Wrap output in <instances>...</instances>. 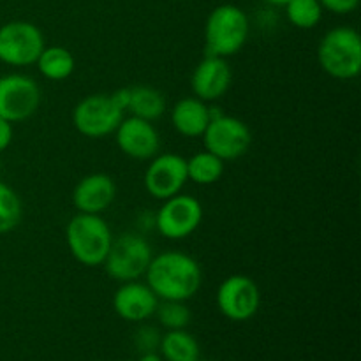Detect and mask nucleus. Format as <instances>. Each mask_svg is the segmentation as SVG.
Here are the masks:
<instances>
[{
  "instance_id": "32",
  "label": "nucleus",
  "mask_w": 361,
  "mask_h": 361,
  "mask_svg": "<svg viewBox=\"0 0 361 361\" xmlns=\"http://www.w3.org/2000/svg\"><path fill=\"white\" fill-rule=\"evenodd\" d=\"M94 361H101V360H94Z\"/></svg>"
},
{
  "instance_id": "3",
  "label": "nucleus",
  "mask_w": 361,
  "mask_h": 361,
  "mask_svg": "<svg viewBox=\"0 0 361 361\" xmlns=\"http://www.w3.org/2000/svg\"><path fill=\"white\" fill-rule=\"evenodd\" d=\"M66 242L78 263L99 267L108 256L113 235L101 215L78 212L66 228Z\"/></svg>"
},
{
  "instance_id": "27",
  "label": "nucleus",
  "mask_w": 361,
  "mask_h": 361,
  "mask_svg": "<svg viewBox=\"0 0 361 361\" xmlns=\"http://www.w3.org/2000/svg\"><path fill=\"white\" fill-rule=\"evenodd\" d=\"M13 141V123L0 118V152L6 150Z\"/></svg>"
},
{
  "instance_id": "31",
  "label": "nucleus",
  "mask_w": 361,
  "mask_h": 361,
  "mask_svg": "<svg viewBox=\"0 0 361 361\" xmlns=\"http://www.w3.org/2000/svg\"><path fill=\"white\" fill-rule=\"evenodd\" d=\"M194 361H201V360H200V358H197V360H194Z\"/></svg>"
},
{
  "instance_id": "10",
  "label": "nucleus",
  "mask_w": 361,
  "mask_h": 361,
  "mask_svg": "<svg viewBox=\"0 0 361 361\" xmlns=\"http://www.w3.org/2000/svg\"><path fill=\"white\" fill-rule=\"evenodd\" d=\"M203 221V207L200 201L187 194H176L162 201L155 214V228L164 238L183 240L192 235Z\"/></svg>"
},
{
  "instance_id": "4",
  "label": "nucleus",
  "mask_w": 361,
  "mask_h": 361,
  "mask_svg": "<svg viewBox=\"0 0 361 361\" xmlns=\"http://www.w3.org/2000/svg\"><path fill=\"white\" fill-rule=\"evenodd\" d=\"M317 60L326 74L335 80H353L361 71V39L351 27H337L323 35L317 48Z\"/></svg>"
},
{
  "instance_id": "29",
  "label": "nucleus",
  "mask_w": 361,
  "mask_h": 361,
  "mask_svg": "<svg viewBox=\"0 0 361 361\" xmlns=\"http://www.w3.org/2000/svg\"><path fill=\"white\" fill-rule=\"evenodd\" d=\"M140 361H162V358H161V356L157 355V353L148 351V353H145L143 356H141Z\"/></svg>"
},
{
  "instance_id": "11",
  "label": "nucleus",
  "mask_w": 361,
  "mask_h": 361,
  "mask_svg": "<svg viewBox=\"0 0 361 361\" xmlns=\"http://www.w3.org/2000/svg\"><path fill=\"white\" fill-rule=\"evenodd\" d=\"M261 305V293L247 275H231L217 289V307L228 319L242 323L256 316Z\"/></svg>"
},
{
  "instance_id": "16",
  "label": "nucleus",
  "mask_w": 361,
  "mask_h": 361,
  "mask_svg": "<svg viewBox=\"0 0 361 361\" xmlns=\"http://www.w3.org/2000/svg\"><path fill=\"white\" fill-rule=\"evenodd\" d=\"M116 196V185L106 173H92L81 178L73 190V204L81 214L101 215Z\"/></svg>"
},
{
  "instance_id": "14",
  "label": "nucleus",
  "mask_w": 361,
  "mask_h": 361,
  "mask_svg": "<svg viewBox=\"0 0 361 361\" xmlns=\"http://www.w3.org/2000/svg\"><path fill=\"white\" fill-rule=\"evenodd\" d=\"M231 81L233 73L228 59L204 55V59L197 63L192 76H190V87H192L194 95L197 99L212 102L224 97L226 92L231 87Z\"/></svg>"
},
{
  "instance_id": "19",
  "label": "nucleus",
  "mask_w": 361,
  "mask_h": 361,
  "mask_svg": "<svg viewBox=\"0 0 361 361\" xmlns=\"http://www.w3.org/2000/svg\"><path fill=\"white\" fill-rule=\"evenodd\" d=\"M39 73L49 81H63L73 74L74 66V56L73 53L67 48H62V46H49L41 51L37 62Z\"/></svg>"
},
{
  "instance_id": "23",
  "label": "nucleus",
  "mask_w": 361,
  "mask_h": 361,
  "mask_svg": "<svg viewBox=\"0 0 361 361\" xmlns=\"http://www.w3.org/2000/svg\"><path fill=\"white\" fill-rule=\"evenodd\" d=\"M23 217V204L13 187L0 182V235L18 228Z\"/></svg>"
},
{
  "instance_id": "22",
  "label": "nucleus",
  "mask_w": 361,
  "mask_h": 361,
  "mask_svg": "<svg viewBox=\"0 0 361 361\" xmlns=\"http://www.w3.org/2000/svg\"><path fill=\"white\" fill-rule=\"evenodd\" d=\"M284 7L289 23L302 30H310L319 25L324 11L319 0H289Z\"/></svg>"
},
{
  "instance_id": "25",
  "label": "nucleus",
  "mask_w": 361,
  "mask_h": 361,
  "mask_svg": "<svg viewBox=\"0 0 361 361\" xmlns=\"http://www.w3.org/2000/svg\"><path fill=\"white\" fill-rule=\"evenodd\" d=\"M319 4L335 14H349L358 7L360 0H319Z\"/></svg>"
},
{
  "instance_id": "24",
  "label": "nucleus",
  "mask_w": 361,
  "mask_h": 361,
  "mask_svg": "<svg viewBox=\"0 0 361 361\" xmlns=\"http://www.w3.org/2000/svg\"><path fill=\"white\" fill-rule=\"evenodd\" d=\"M154 316L166 330H185L190 323V310L185 302H173V300H159Z\"/></svg>"
},
{
  "instance_id": "26",
  "label": "nucleus",
  "mask_w": 361,
  "mask_h": 361,
  "mask_svg": "<svg viewBox=\"0 0 361 361\" xmlns=\"http://www.w3.org/2000/svg\"><path fill=\"white\" fill-rule=\"evenodd\" d=\"M137 342H140V345L143 348V351L148 353V351H154L155 345H159L161 337H159L157 330L145 326L141 328L140 334H137Z\"/></svg>"
},
{
  "instance_id": "6",
  "label": "nucleus",
  "mask_w": 361,
  "mask_h": 361,
  "mask_svg": "<svg viewBox=\"0 0 361 361\" xmlns=\"http://www.w3.org/2000/svg\"><path fill=\"white\" fill-rule=\"evenodd\" d=\"M44 49V35L37 25L16 20L0 27V62L27 67L37 62Z\"/></svg>"
},
{
  "instance_id": "20",
  "label": "nucleus",
  "mask_w": 361,
  "mask_h": 361,
  "mask_svg": "<svg viewBox=\"0 0 361 361\" xmlns=\"http://www.w3.org/2000/svg\"><path fill=\"white\" fill-rule=\"evenodd\" d=\"M166 361H194L200 358V344L185 330H168L159 342Z\"/></svg>"
},
{
  "instance_id": "15",
  "label": "nucleus",
  "mask_w": 361,
  "mask_h": 361,
  "mask_svg": "<svg viewBox=\"0 0 361 361\" xmlns=\"http://www.w3.org/2000/svg\"><path fill=\"white\" fill-rule=\"evenodd\" d=\"M159 305V298L148 288L147 282H122L113 296V309L116 316L129 323H143L150 319Z\"/></svg>"
},
{
  "instance_id": "5",
  "label": "nucleus",
  "mask_w": 361,
  "mask_h": 361,
  "mask_svg": "<svg viewBox=\"0 0 361 361\" xmlns=\"http://www.w3.org/2000/svg\"><path fill=\"white\" fill-rule=\"evenodd\" d=\"M154 252L145 236L136 233H123L113 238L109 252L104 259V270L116 282L137 281L147 274Z\"/></svg>"
},
{
  "instance_id": "18",
  "label": "nucleus",
  "mask_w": 361,
  "mask_h": 361,
  "mask_svg": "<svg viewBox=\"0 0 361 361\" xmlns=\"http://www.w3.org/2000/svg\"><path fill=\"white\" fill-rule=\"evenodd\" d=\"M127 111L130 113V116L154 122V120L161 118L164 115L166 99L157 88L148 87V85H136V87L129 88Z\"/></svg>"
},
{
  "instance_id": "13",
  "label": "nucleus",
  "mask_w": 361,
  "mask_h": 361,
  "mask_svg": "<svg viewBox=\"0 0 361 361\" xmlns=\"http://www.w3.org/2000/svg\"><path fill=\"white\" fill-rule=\"evenodd\" d=\"M113 134L122 154L136 161H150L161 148V136L154 123L137 116L123 118Z\"/></svg>"
},
{
  "instance_id": "28",
  "label": "nucleus",
  "mask_w": 361,
  "mask_h": 361,
  "mask_svg": "<svg viewBox=\"0 0 361 361\" xmlns=\"http://www.w3.org/2000/svg\"><path fill=\"white\" fill-rule=\"evenodd\" d=\"M109 95H111L113 102H115L120 109L127 111V104H129V88H118V90H115Z\"/></svg>"
},
{
  "instance_id": "2",
  "label": "nucleus",
  "mask_w": 361,
  "mask_h": 361,
  "mask_svg": "<svg viewBox=\"0 0 361 361\" xmlns=\"http://www.w3.org/2000/svg\"><path fill=\"white\" fill-rule=\"evenodd\" d=\"M249 30L245 11L235 4L217 6L204 23V55L222 59L236 55L245 46Z\"/></svg>"
},
{
  "instance_id": "17",
  "label": "nucleus",
  "mask_w": 361,
  "mask_h": 361,
  "mask_svg": "<svg viewBox=\"0 0 361 361\" xmlns=\"http://www.w3.org/2000/svg\"><path fill=\"white\" fill-rule=\"evenodd\" d=\"M210 123V108L197 97L180 99L171 109V126L185 137H201Z\"/></svg>"
},
{
  "instance_id": "21",
  "label": "nucleus",
  "mask_w": 361,
  "mask_h": 361,
  "mask_svg": "<svg viewBox=\"0 0 361 361\" xmlns=\"http://www.w3.org/2000/svg\"><path fill=\"white\" fill-rule=\"evenodd\" d=\"M224 175V161L204 150L187 161V176L197 185H212Z\"/></svg>"
},
{
  "instance_id": "7",
  "label": "nucleus",
  "mask_w": 361,
  "mask_h": 361,
  "mask_svg": "<svg viewBox=\"0 0 361 361\" xmlns=\"http://www.w3.org/2000/svg\"><path fill=\"white\" fill-rule=\"evenodd\" d=\"M123 109L113 102L111 95L95 94L81 99L73 111V126L83 136L101 140L116 130L123 120Z\"/></svg>"
},
{
  "instance_id": "1",
  "label": "nucleus",
  "mask_w": 361,
  "mask_h": 361,
  "mask_svg": "<svg viewBox=\"0 0 361 361\" xmlns=\"http://www.w3.org/2000/svg\"><path fill=\"white\" fill-rule=\"evenodd\" d=\"M147 284L159 300L187 302L201 288V267L189 254L169 250L152 257L147 268Z\"/></svg>"
},
{
  "instance_id": "30",
  "label": "nucleus",
  "mask_w": 361,
  "mask_h": 361,
  "mask_svg": "<svg viewBox=\"0 0 361 361\" xmlns=\"http://www.w3.org/2000/svg\"><path fill=\"white\" fill-rule=\"evenodd\" d=\"M263 2L270 4V6H282V7H284L286 4L289 2V0H263Z\"/></svg>"
},
{
  "instance_id": "9",
  "label": "nucleus",
  "mask_w": 361,
  "mask_h": 361,
  "mask_svg": "<svg viewBox=\"0 0 361 361\" xmlns=\"http://www.w3.org/2000/svg\"><path fill=\"white\" fill-rule=\"evenodd\" d=\"M41 104V88L27 74L0 78V118L11 123L28 120Z\"/></svg>"
},
{
  "instance_id": "12",
  "label": "nucleus",
  "mask_w": 361,
  "mask_h": 361,
  "mask_svg": "<svg viewBox=\"0 0 361 361\" xmlns=\"http://www.w3.org/2000/svg\"><path fill=\"white\" fill-rule=\"evenodd\" d=\"M189 182L187 161L176 154H157L152 159L143 176L147 192L155 200H169L182 192Z\"/></svg>"
},
{
  "instance_id": "8",
  "label": "nucleus",
  "mask_w": 361,
  "mask_h": 361,
  "mask_svg": "<svg viewBox=\"0 0 361 361\" xmlns=\"http://www.w3.org/2000/svg\"><path fill=\"white\" fill-rule=\"evenodd\" d=\"M201 137L207 150L222 161L243 157L252 145V134L247 123L224 113L210 118Z\"/></svg>"
}]
</instances>
